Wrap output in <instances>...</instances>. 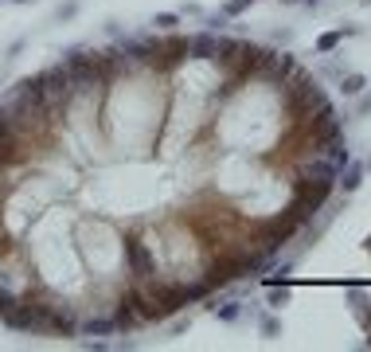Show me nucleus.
<instances>
[{
    "label": "nucleus",
    "mask_w": 371,
    "mask_h": 352,
    "mask_svg": "<svg viewBox=\"0 0 371 352\" xmlns=\"http://www.w3.org/2000/svg\"><path fill=\"white\" fill-rule=\"evenodd\" d=\"M344 298H348V309H352V317H356V325L368 333V329H371V293L363 290V286H356V282H348V286H344Z\"/></svg>",
    "instance_id": "1"
},
{
    "label": "nucleus",
    "mask_w": 371,
    "mask_h": 352,
    "mask_svg": "<svg viewBox=\"0 0 371 352\" xmlns=\"http://www.w3.org/2000/svg\"><path fill=\"white\" fill-rule=\"evenodd\" d=\"M204 305H207V313L219 317L223 325H239L242 313H246V302H239V298H215V293H211Z\"/></svg>",
    "instance_id": "2"
},
{
    "label": "nucleus",
    "mask_w": 371,
    "mask_h": 352,
    "mask_svg": "<svg viewBox=\"0 0 371 352\" xmlns=\"http://www.w3.org/2000/svg\"><path fill=\"white\" fill-rule=\"evenodd\" d=\"M363 176H368V165H363V161H348L344 169H340V180H336V192L340 196H352L359 188V184H363Z\"/></svg>",
    "instance_id": "3"
},
{
    "label": "nucleus",
    "mask_w": 371,
    "mask_h": 352,
    "mask_svg": "<svg viewBox=\"0 0 371 352\" xmlns=\"http://www.w3.org/2000/svg\"><path fill=\"white\" fill-rule=\"evenodd\" d=\"M258 333H262V337H282V317H277V309H270V305H266V309H258Z\"/></svg>",
    "instance_id": "4"
},
{
    "label": "nucleus",
    "mask_w": 371,
    "mask_h": 352,
    "mask_svg": "<svg viewBox=\"0 0 371 352\" xmlns=\"http://www.w3.org/2000/svg\"><path fill=\"white\" fill-rule=\"evenodd\" d=\"M344 28H332V32H324V36H317V43H312V51H317V55H332L336 48H340V43H344Z\"/></svg>",
    "instance_id": "5"
},
{
    "label": "nucleus",
    "mask_w": 371,
    "mask_h": 352,
    "mask_svg": "<svg viewBox=\"0 0 371 352\" xmlns=\"http://www.w3.org/2000/svg\"><path fill=\"white\" fill-rule=\"evenodd\" d=\"M340 94L344 98H356V94H363V90H368V74H359V71H348L344 79H340Z\"/></svg>",
    "instance_id": "6"
},
{
    "label": "nucleus",
    "mask_w": 371,
    "mask_h": 352,
    "mask_svg": "<svg viewBox=\"0 0 371 352\" xmlns=\"http://www.w3.org/2000/svg\"><path fill=\"white\" fill-rule=\"evenodd\" d=\"M312 74H317V79H328V83H340V79L348 74V63L344 59H324Z\"/></svg>",
    "instance_id": "7"
},
{
    "label": "nucleus",
    "mask_w": 371,
    "mask_h": 352,
    "mask_svg": "<svg viewBox=\"0 0 371 352\" xmlns=\"http://www.w3.org/2000/svg\"><path fill=\"white\" fill-rule=\"evenodd\" d=\"M266 305L282 313V309L289 305V286H266Z\"/></svg>",
    "instance_id": "8"
},
{
    "label": "nucleus",
    "mask_w": 371,
    "mask_h": 352,
    "mask_svg": "<svg viewBox=\"0 0 371 352\" xmlns=\"http://www.w3.org/2000/svg\"><path fill=\"white\" fill-rule=\"evenodd\" d=\"M180 12H156L153 16V32H180Z\"/></svg>",
    "instance_id": "9"
},
{
    "label": "nucleus",
    "mask_w": 371,
    "mask_h": 352,
    "mask_svg": "<svg viewBox=\"0 0 371 352\" xmlns=\"http://www.w3.org/2000/svg\"><path fill=\"white\" fill-rule=\"evenodd\" d=\"M371 114V90H363V94L352 98V110H348V118H368Z\"/></svg>",
    "instance_id": "10"
},
{
    "label": "nucleus",
    "mask_w": 371,
    "mask_h": 352,
    "mask_svg": "<svg viewBox=\"0 0 371 352\" xmlns=\"http://www.w3.org/2000/svg\"><path fill=\"white\" fill-rule=\"evenodd\" d=\"M251 4H254V0H227V4L219 8V12L227 16V20H235V16H242L246 8H251Z\"/></svg>",
    "instance_id": "11"
},
{
    "label": "nucleus",
    "mask_w": 371,
    "mask_h": 352,
    "mask_svg": "<svg viewBox=\"0 0 371 352\" xmlns=\"http://www.w3.org/2000/svg\"><path fill=\"white\" fill-rule=\"evenodd\" d=\"M74 16H78V0H67L55 8V20H74Z\"/></svg>",
    "instance_id": "12"
},
{
    "label": "nucleus",
    "mask_w": 371,
    "mask_h": 352,
    "mask_svg": "<svg viewBox=\"0 0 371 352\" xmlns=\"http://www.w3.org/2000/svg\"><path fill=\"white\" fill-rule=\"evenodd\" d=\"M176 12H180V16H207L204 8H200V4H180Z\"/></svg>",
    "instance_id": "13"
},
{
    "label": "nucleus",
    "mask_w": 371,
    "mask_h": 352,
    "mask_svg": "<svg viewBox=\"0 0 371 352\" xmlns=\"http://www.w3.org/2000/svg\"><path fill=\"white\" fill-rule=\"evenodd\" d=\"M188 325H192V317H180V321H172V325H168V333H184Z\"/></svg>",
    "instance_id": "14"
},
{
    "label": "nucleus",
    "mask_w": 371,
    "mask_h": 352,
    "mask_svg": "<svg viewBox=\"0 0 371 352\" xmlns=\"http://www.w3.org/2000/svg\"><path fill=\"white\" fill-rule=\"evenodd\" d=\"M289 39H293V32H289V28H277V32H274V43H289Z\"/></svg>",
    "instance_id": "15"
},
{
    "label": "nucleus",
    "mask_w": 371,
    "mask_h": 352,
    "mask_svg": "<svg viewBox=\"0 0 371 352\" xmlns=\"http://www.w3.org/2000/svg\"><path fill=\"white\" fill-rule=\"evenodd\" d=\"M20 51H24V39H16L12 48H8V55H4V59H16V55H20Z\"/></svg>",
    "instance_id": "16"
},
{
    "label": "nucleus",
    "mask_w": 371,
    "mask_h": 352,
    "mask_svg": "<svg viewBox=\"0 0 371 352\" xmlns=\"http://www.w3.org/2000/svg\"><path fill=\"white\" fill-rule=\"evenodd\" d=\"M324 0H301V8H321Z\"/></svg>",
    "instance_id": "17"
},
{
    "label": "nucleus",
    "mask_w": 371,
    "mask_h": 352,
    "mask_svg": "<svg viewBox=\"0 0 371 352\" xmlns=\"http://www.w3.org/2000/svg\"><path fill=\"white\" fill-rule=\"evenodd\" d=\"M282 4H286V8H297V4H301V0H282Z\"/></svg>",
    "instance_id": "18"
},
{
    "label": "nucleus",
    "mask_w": 371,
    "mask_h": 352,
    "mask_svg": "<svg viewBox=\"0 0 371 352\" xmlns=\"http://www.w3.org/2000/svg\"><path fill=\"white\" fill-rule=\"evenodd\" d=\"M12 4H36V0H12Z\"/></svg>",
    "instance_id": "19"
},
{
    "label": "nucleus",
    "mask_w": 371,
    "mask_h": 352,
    "mask_svg": "<svg viewBox=\"0 0 371 352\" xmlns=\"http://www.w3.org/2000/svg\"><path fill=\"white\" fill-rule=\"evenodd\" d=\"M363 165H368V172H371V157H368V161H363Z\"/></svg>",
    "instance_id": "20"
},
{
    "label": "nucleus",
    "mask_w": 371,
    "mask_h": 352,
    "mask_svg": "<svg viewBox=\"0 0 371 352\" xmlns=\"http://www.w3.org/2000/svg\"><path fill=\"white\" fill-rule=\"evenodd\" d=\"M0 4H12V0H0Z\"/></svg>",
    "instance_id": "21"
}]
</instances>
